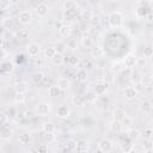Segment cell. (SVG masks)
Wrapping results in <instances>:
<instances>
[{
	"instance_id": "obj_39",
	"label": "cell",
	"mask_w": 153,
	"mask_h": 153,
	"mask_svg": "<svg viewBox=\"0 0 153 153\" xmlns=\"http://www.w3.org/2000/svg\"><path fill=\"white\" fill-rule=\"evenodd\" d=\"M1 69H2L5 73H10V72H12V69H13V63L10 62V61H4V62L1 63Z\"/></svg>"
},
{
	"instance_id": "obj_13",
	"label": "cell",
	"mask_w": 153,
	"mask_h": 153,
	"mask_svg": "<svg viewBox=\"0 0 153 153\" xmlns=\"http://www.w3.org/2000/svg\"><path fill=\"white\" fill-rule=\"evenodd\" d=\"M56 115H57V117H60V118H67V117H69V115H71V109L67 106V105H60L59 108H57V110H56Z\"/></svg>"
},
{
	"instance_id": "obj_12",
	"label": "cell",
	"mask_w": 153,
	"mask_h": 153,
	"mask_svg": "<svg viewBox=\"0 0 153 153\" xmlns=\"http://www.w3.org/2000/svg\"><path fill=\"white\" fill-rule=\"evenodd\" d=\"M79 7L78 2L74 0H67L62 4V10L63 12H69V11H76Z\"/></svg>"
},
{
	"instance_id": "obj_41",
	"label": "cell",
	"mask_w": 153,
	"mask_h": 153,
	"mask_svg": "<svg viewBox=\"0 0 153 153\" xmlns=\"http://www.w3.org/2000/svg\"><path fill=\"white\" fill-rule=\"evenodd\" d=\"M75 78L79 80V81H86V79H87V73H86V71L85 69H79L78 72H76V75H75Z\"/></svg>"
},
{
	"instance_id": "obj_56",
	"label": "cell",
	"mask_w": 153,
	"mask_h": 153,
	"mask_svg": "<svg viewBox=\"0 0 153 153\" xmlns=\"http://www.w3.org/2000/svg\"><path fill=\"white\" fill-rule=\"evenodd\" d=\"M33 65H35V67H41V66L43 65V60H42L41 57H35Z\"/></svg>"
},
{
	"instance_id": "obj_29",
	"label": "cell",
	"mask_w": 153,
	"mask_h": 153,
	"mask_svg": "<svg viewBox=\"0 0 153 153\" xmlns=\"http://www.w3.org/2000/svg\"><path fill=\"white\" fill-rule=\"evenodd\" d=\"M128 139V137H127ZM134 147H133V142L128 139L127 141H122V143H121V149L124 152V153H128V152H130L131 149H133Z\"/></svg>"
},
{
	"instance_id": "obj_44",
	"label": "cell",
	"mask_w": 153,
	"mask_h": 153,
	"mask_svg": "<svg viewBox=\"0 0 153 153\" xmlns=\"http://www.w3.org/2000/svg\"><path fill=\"white\" fill-rule=\"evenodd\" d=\"M142 135H143V139H146V140H151V139H152V135H153V130H152V128H151V127H146V128L143 129Z\"/></svg>"
},
{
	"instance_id": "obj_19",
	"label": "cell",
	"mask_w": 153,
	"mask_h": 153,
	"mask_svg": "<svg viewBox=\"0 0 153 153\" xmlns=\"http://www.w3.org/2000/svg\"><path fill=\"white\" fill-rule=\"evenodd\" d=\"M88 147H90V143L85 140H80L76 142V148L75 151H78L79 153H86L88 151Z\"/></svg>"
},
{
	"instance_id": "obj_10",
	"label": "cell",
	"mask_w": 153,
	"mask_h": 153,
	"mask_svg": "<svg viewBox=\"0 0 153 153\" xmlns=\"http://www.w3.org/2000/svg\"><path fill=\"white\" fill-rule=\"evenodd\" d=\"M13 88H14V92L16 93H19V94H25L27 92V90H29L27 82L26 81H23V80L16 82L14 86H13Z\"/></svg>"
},
{
	"instance_id": "obj_60",
	"label": "cell",
	"mask_w": 153,
	"mask_h": 153,
	"mask_svg": "<svg viewBox=\"0 0 153 153\" xmlns=\"http://www.w3.org/2000/svg\"><path fill=\"white\" fill-rule=\"evenodd\" d=\"M128 153H137V152H136V151H135V149H134V148H133V149H131V151H130V152H128Z\"/></svg>"
},
{
	"instance_id": "obj_35",
	"label": "cell",
	"mask_w": 153,
	"mask_h": 153,
	"mask_svg": "<svg viewBox=\"0 0 153 153\" xmlns=\"http://www.w3.org/2000/svg\"><path fill=\"white\" fill-rule=\"evenodd\" d=\"M48 93H49V96H50V97H59V96L61 94V90H60L56 85H53V86H50V87H49Z\"/></svg>"
},
{
	"instance_id": "obj_9",
	"label": "cell",
	"mask_w": 153,
	"mask_h": 153,
	"mask_svg": "<svg viewBox=\"0 0 153 153\" xmlns=\"http://www.w3.org/2000/svg\"><path fill=\"white\" fill-rule=\"evenodd\" d=\"M134 13H135L136 18L141 19V18H146L151 13V10H149V7H146V6H136Z\"/></svg>"
},
{
	"instance_id": "obj_47",
	"label": "cell",
	"mask_w": 153,
	"mask_h": 153,
	"mask_svg": "<svg viewBox=\"0 0 153 153\" xmlns=\"http://www.w3.org/2000/svg\"><path fill=\"white\" fill-rule=\"evenodd\" d=\"M2 25L5 26V29H12L14 26V22L11 18H6L2 20Z\"/></svg>"
},
{
	"instance_id": "obj_37",
	"label": "cell",
	"mask_w": 153,
	"mask_h": 153,
	"mask_svg": "<svg viewBox=\"0 0 153 153\" xmlns=\"http://www.w3.org/2000/svg\"><path fill=\"white\" fill-rule=\"evenodd\" d=\"M31 140V135L29 133H22L19 134V137H18V141L20 143H29Z\"/></svg>"
},
{
	"instance_id": "obj_49",
	"label": "cell",
	"mask_w": 153,
	"mask_h": 153,
	"mask_svg": "<svg viewBox=\"0 0 153 153\" xmlns=\"http://www.w3.org/2000/svg\"><path fill=\"white\" fill-rule=\"evenodd\" d=\"M124 68L123 63L122 62H117V63H114V67H112V73H117V72H121L122 69Z\"/></svg>"
},
{
	"instance_id": "obj_42",
	"label": "cell",
	"mask_w": 153,
	"mask_h": 153,
	"mask_svg": "<svg viewBox=\"0 0 153 153\" xmlns=\"http://www.w3.org/2000/svg\"><path fill=\"white\" fill-rule=\"evenodd\" d=\"M43 79H44V73H42V72H36V73L32 74V80H33L36 84L42 82Z\"/></svg>"
},
{
	"instance_id": "obj_4",
	"label": "cell",
	"mask_w": 153,
	"mask_h": 153,
	"mask_svg": "<svg viewBox=\"0 0 153 153\" xmlns=\"http://www.w3.org/2000/svg\"><path fill=\"white\" fill-rule=\"evenodd\" d=\"M139 94V90L135 87V86H127L123 91V96L127 100H133L137 97Z\"/></svg>"
},
{
	"instance_id": "obj_57",
	"label": "cell",
	"mask_w": 153,
	"mask_h": 153,
	"mask_svg": "<svg viewBox=\"0 0 153 153\" xmlns=\"http://www.w3.org/2000/svg\"><path fill=\"white\" fill-rule=\"evenodd\" d=\"M143 148L147 151V149H152V145H151V140H146L145 145H143Z\"/></svg>"
},
{
	"instance_id": "obj_32",
	"label": "cell",
	"mask_w": 153,
	"mask_h": 153,
	"mask_svg": "<svg viewBox=\"0 0 153 153\" xmlns=\"http://www.w3.org/2000/svg\"><path fill=\"white\" fill-rule=\"evenodd\" d=\"M66 47L72 49V50H76L78 47H79V42L76 41V38H68V41L66 43Z\"/></svg>"
},
{
	"instance_id": "obj_24",
	"label": "cell",
	"mask_w": 153,
	"mask_h": 153,
	"mask_svg": "<svg viewBox=\"0 0 153 153\" xmlns=\"http://www.w3.org/2000/svg\"><path fill=\"white\" fill-rule=\"evenodd\" d=\"M152 103L149 102V100H143L142 103H141V105H140V109H141V111L143 112V114H146V115H149L151 112H152Z\"/></svg>"
},
{
	"instance_id": "obj_34",
	"label": "cell",
	"mask_w": 153,
	"mask_h": 153,
	"mask_svg": "<svg viewBox=\"0 0 153 153\" xmlns=\"http://www.w3.org/2000/svg\"><path fill=\"white\" fill-rule=\"evenodd\" d=\"M140 84H142V86H143V87L149 88V87H151V85H152V76H151V75H142Z\"/></svg>"
},
{
	"instance_id": "obj_3",
	"label": "cell",
	"mask_w": 153,
	"mask_h": 153,
	"mask_svg": "<svg viewBox=\"0 0 153 153\" xmlns=\"http://www.w3.org/2000/svg\"><path fill=\"white\" fill-rule=\"evenodd\" d=\"M26 53H27V55L30 57H36L41 53V45L38 43H36V42L29 43L27 47H26Z\"/></svg>"
},
{
	"instance_id": "obj_33",
	"label": "cell",
	"mask_w": 153,
	"mask_h": 153,
	"mask_svg": "<svg viewBox=\"0 0 153 153\" xmlns=\"http://www.w3.org/2000/svg\"><path fill=\"white\" fill-rule=\"evenodd\" d=\"M54 49H55V51H56V53L63 54V53L66 51L67 47H66V43H65V42H56V43H55V45H54Z\"/></svg>"
},
{
	"instance_id": "obj_14",
	"label": "cell",
	"mask_w": 153,
	"mask_h": 153,
	"mask_svg": "<svg viewBox=\"0 0 153 153\" xmlns=\"http://www.w3.org/2000/svg\"><path fill=\"white\" fill-rule=\"evenodd\" d=\"M56 86L61 90V92H65L71 87V80L68 78H60L56 82Z\"/></svg>"
},
{
	"instance_id": "obj_1",
	"label": "cell",
	"mask_w": 153,
	"mask_h": 153,
	"mask_svg": "<svg viewBox=\"0 0 153 153\" xmlns=\"http://www.w3.org/2000/svg\"><path fill=\"white\" fill-rule=\"evenodd\" d=\"M108 22L109 25L112 27H120L123 22H124V17L120 11H111L108 16Z\"/></svg>"
},
{
	"instance_id": "obj_53",
	"label": "cell",
	"mask_w": 153,
	"mask_h": 153,
	"mask_svg": "<svg viewBox=\"0 0 153 153\" xmlns=\"http://www.w3.org/2000/svg\"><path fill=\"white\" fill-rule=\"evenodd\" d=\"M18 36H19V38H26L29 36V31L26 29H20L18 32Z\"/></svg>"
},
{
	"instance_id": "obj_54",
	"label": "cell",
	"mask_w": 153,
	"mask_h": 153,
	"mask_svg": "<svg viewBox=\"0 0 153 153\" xmlns=\"http://www.w3.org/2000/svg\"><path fill=\"white\" fill-rule=\"evenodd\" d=\"M6 115H7V117H11V118L16 117V115H17V110H16V108L12 106L11 109H8V112H7Z\"/></svg>"
},
{
	"instance_id": "obj_61",
	"label": "cell",
	"mask_w": 153,
	"mask_h": 153,
	"mask_svg": "<svg viewBox=\"0 0 153 153\" xmlns=\"http://www.w3.org/2000/svg\"><path fill=\"white\" fill-rule=\"evenodd\" d=\"M69 153H79L78 151H69Z\"/></svg>"
},
{
	"instance_id": "obj_45",
	"label": "cell",
	"mask_w": 153,
	"mask_h": 153,
	"mask_svg": "<svg viewBox=\"0 0 153 153\" xmlns=\"http://www.w3.org/2000/svg\"><path fill=\"white\" fill-rule=\"evenodd\" d=\"M65 18H66V20L68 19V22H73V20L76 18V11L65 12Z\"/></svg>"
},
{
	"instance_id": "obj_30",
	"label": "cell",
	"mask_w": 153,
	"mask_h": 153,
	"mask_svg": "<svg viewBox=\"0 0 153 153\" xmlns=\"http://www.w3.org/2000/svg\"><path fill=\"white\" fill-rule=\"evenodd\" d=\"M110 129L115 133H120L123 128H122V123L120 121H116V120H112L111 123H110Z\"/></svg>"
},
{
	"instance_id": "obj_55",
	"label": "cell",
	"mask_w": 153,
	"mask_h": 153,
	"mask_svg": "<svg viewBox=\"0 0 153 153\" xmlns=\"http://www.w3.org/2000/svg\"><path fill=\"white\" fill-rule=\"evenodd\" d=\"M10 7V1L7 0H0V10H7Z\"/></svg>"
},
{
	"instance_id": "obj_16",
	"label": "cell",
	"mask_w": 153,
	"mask_h": 153,
	"mask_svg": "<svg viewBox=\"0 0 153 153\" xmlns=\"http://www.w3.org/2000/svg\"><path fill=\"white\" fill-rule=\"evenodd\" d=\"M135 61H136V57H135L133 54H128V55L124 57V60H123L122 63H123V66L127 67V68H134Z\"/></svg>"
},
{
	"instance_id": "obj_23",
	"label": "cell",
	"mask_w": 153,
	"mask_h": 153,
	"mask_svg": "<svg viewBox=\"0 0 153 153\" xmlns=\"http://www.w3.org/2000/svg\"><path fill=\"white\" fill-rule=\"evenodd\" d=\"M55 124L51 122H44L42 126V131L47 133V134H54L55 133Z\"/></svg>"
},
{
	"instance_id": "obj_62",
	"label": "cell",
	"mask_w": 153,
	"mask_h": 153,
	"mask_svg": "<svg viewBox=\"0 0 153 153\" xmlns=\"http://www.w3.org/2000/svg\"><path fill=\"white\" fill-rule=\"evenodd\" d=\"M0 147H1V139H0Z\"/></svg>"
},
{
	"instance_id": "obj_21",
	"label": "cell",
	"mask_w": 153,
	"mask_h": 153,
	"mask_svg": "<svg viewBox=\"0 0 153 153\" xmlns=\"http://www.w3.org/2000/svg\"><path fill=\"white\" fill-rule=\"evenodd\" d=\"M81 44H82V47H84V48H86V49H90V48H92L93 41H92L91 36H90V35H86V33H84V35L81 36Z\"/></svg>"
},
{
	"instance_id": "obj_48",
	"label": "cell",
	"mask_w": 153,
	"mask_h": 153,
	"mask_svg": "<svg viewBox=\"0 0 153 153\" xmlns=\"http://www.w3.org/2000/svg\"><path fill=\"white\" fill-rule=\"evenodd\" d=\"M42 137H43V141L45 143H50V142L55 141V135L54 134H47V133H44Z\"/></svg>"
},
{
	"instance_id": "obj_43",
	"label": "cell",
	"mask_w": 153,
	"mask_h": 153,
	"mask_svg": "<svg viewBox=\"0 0 153 153\" xmlns=\"http://www.w3.org/2000/svg\"><path fill=\"white\" fill-rule=\"evenodd\" d=\"M121 123H122V128H129L130 129L131 124H133V120L128 116H124V118L121 121Z\"/></svg>"
},
{
	"instance_id": "obj_28",
	"label": "cell",
	"mask_w": 153,
	"mask_h": 153,
	"mask_svg": "<svg viewBox=\"0 0 153 153\" xmlns=\"http://www.w3.org/2000/svg\"><path fill=\"white\" fill-rule=\"evenodd\" d=\"M67 62H68V65H69L72 68H75V67L79 65L80 60H79V57H78L75 54H71V55L68 56V59H67Z\"/></svg>"
},
{
	"instance_id": "obj_52",
	"label": "cell",
	"mask_w": 153,
	"mask_h": 153,
	"mask_svg": "<svg viewBox=\"0 0 153 153\" xmlns=\"http://www.w3.org/2000/svg\"><path fill=\"white\" fill-rule=\"evenodd\" d=\"M25 100V96L24 94H19V93H16V96H14V102L16 103H23Z\"/></svg>"
},
{
	"instance_id": "obj_20",
	"label": "cell",
	"mask_w": 153,
	"mask_h": 153,
	"mask_svg": "<svg viewBox=\"0 0 153 153\" xmlns=\"http://www.w3.org/2000/svg\"><path fill=\"white\" fill-rule=\"evenodd\" d=\"M141 136V134H140V131L137 130V129H135V128H130L129 130H128V133H127V137L131 141V142H134V141H136L139 137Z\"/></svg>"
},
{
	"instance_id": "obj_17",
	"label": "cell",
	"mask_w": 153,
	"mask_h": 153,
	"mask_svg": "<svg viewBox=\"0 0 153 153\" xmlns=\"http://www.w3.org/2000/svg\"><path fill=\"white\" fill-rule=\"evenodd\" d=\"M141 78H142V74H141L140 69L133 68L131 72H130V80H131V82H134V84H140Z\"/></svg>"
},
{
	"instance_id": "obj_2",
	"label": "cell",
	"mask_w": 153,
	"mask_h": 153,
	"mask_svg": "<svg viewBox=\"0 0 153 153\" xmlns=\"http://www.w3.org/2000/svg\"><path fill=\"white\" fill-rule=\"evenodd\" d=\"M98 148H99L100 152L108 153V152H110V151L114 148V142H112L110 139L104 137V139H102V140L98 142Z\"/></svg>"
},
{
	"instance_id": "obj_25",
	"label": "cell",
	"mask_w": 153,
	"mask_h": 153,
	"mask_svg": "<svg viewBox=\"0 0 153 153\" xmlns=\"http://www.w3.org/2000/svg\"><path fill=\"white\" fill-rule=\"evenodd\" d=\"M103 81L105 84H111L115 81V73H112L111 71H105L104 72V75H103Z\"/></svg>"
},
{
	"instance_id": "obj_27",
	"label": "cell",
	"mask_w": 153,
	"mask_h": 153,
	"mask_svg": "<svg viewBox=\"0 0 153 153\" xmlns=\"http://www.w3.org/2000/svg\"><path fill=\"white\" fill-rule=\"evenodd\" d=\"M135 66L137 67V69H145L147 66H148V60L146 57H136V61H135Z\"/></svg>"
},
{
	"instance_id": "obj_7",
	"label": "cell",
	"mask_w": 153,
	"mask_h": 153,
	"mask_svg": "<svg viewBox=\"0 0 153 153\" xmlns=\"http://www.w3.org/2000/svg\"><path fill=\"white\" fill-rule=\"evenodd\" d=\"M108 90H109V85L105 84L104 81L97 82V84L94 85V87H93V92H94L97 96H103V94H105V93L108 92Z\"/></svg>"
},
{
	"instance_id": "obj_8",
	"label": "cell",
	"mask_w": 153,
	"mask_h": 153,
	"mask_svg": "<svg viewBox=\"0 0 153 153\" xmlns=\"http://www.w3.org/2000/svg\"><path fill=\"white\" fill-rule=\"evenodd\" d=\"M35 11H36V14H37L38 17L43 18V17H45V16L48 14V12H49V6H48L45 2H38L37 6H36V8H35Z\"/></svg>"
},
{
	"instance_id": "obj_11",
	"label": "cell",
	"mask_w": 153,
	"mask_h": 153,
	"mask_svg": "<svg viewBox=\"0 0 153 153\" xmlns=\"http://www.w3.org/2000/svg\"><path fill=\"white\" fill-rule=\"evenodd\" d=\"M13 135V129L6 124L1 126L0 127V139H5V140H8L11 139Z\"/></svg>"
},
{
	"instance_id": "obj_58",
	"label": "cell",
	"mask_w": 153,
	"mask_h": 153,
	"mask_svg": "<svg viewBox=\"0 0 153 153\" xmlns=\"http://www.w3.org/2000/svg\"><path fill=\"white\" fill-rule=\"evenodd\" d=\"M62 24H63V23H61V22H60V20H56V22H55V23H54V27H55V29H57V30H59V29H60V26H61V25H62Z\"/></svg>"
},
{
	"instance_id": "obj_59",
	"label": "cell",
	"mask_w": 153,
	"mask_h": 153,
	"mask_svg": "<svg viewBox=\"0 0 153 153\" xmlns=\"http://www.w3.org/2000/svg\"><path fill=\"white\" fill-rule=\"evenodd\" d=\"M5 55H6V51L2 49V48H0V59H2V57H5Z\"/></svg>"
},
{
	"instance_id": "obj_6",
	"label": "cell",
	"mask_w": 153,
	"mask_h": 153,
	"mask_svg": "<svg viewBox=\"0 0 153 153\" xmlns=\"http://www.w3.org/2000/svg\"><path fill=\"white\" fill-rule=\"evenodd\" d=\"M50 109H51V105L50 103H47V102H42L37 105L36 108V111L39 116H47L49 112H50Z\"/></svg>"
},
{
	"instance_id": "obj_15",
	"label": "cell",
	"mask_w": 153,
	"mask_h": 153,
	"mask_svg": "<svg viewBox=\"0 0 153 153\" xmlns=\"http://www.w3.org/2000/svg\"><path fill=\"white\" fill-rule=\"evenodd\" d=\"M59 31V35L61 36V37H69L71 36V33H72V27H71V25L69 24H67V23H63L61 26H60V29L57 30Z\"/></svg>"
},
{
	"instance_id": "obj_5",
	"label": "cell",
	"mask_w": 153,
	"mask_h": 153,
	"mask_svg": "<svg viewBox=\"0 0 153 153\" xmlns=\"http://www.w3.org/2000/svg\"><path fill=\"white\" fill-rule=\"evenodd\" d=\"M32 20V13L30 10H23L18 14V22L22 24H29Z\"/></svg>"
},
{
	"instance_id": "obj_40",
	"label": "cell",
	"mask_w": 153,
	"mask_h": 153,
	"mask_svg": "<svg viewBox=\"0 0 153 153\" xmlns=\"http://www.w3.org/2000/svg\"><path fill=\"white\" fill-rule=\"evenodd\" d=\"M55 54H56V51H55L54 47H48V48H45V50H44V57L48 59V60H51V57H53Z\"/></svg>"
},
{
	"instance_id": "obj_26",
	"label": "cell",
	"mask_w": 153,
	"mask_h": 153,
	"mask_svg": "<svg viewBox=\"0 0 153 153\" xmlns=\"http://www.w3.org/2000/svg\"><path fill=\"white\" fill-rule=\"evenodd\" d=\"M72 103H73V105L78 106V108H81V106L86 105V104H85V99H84V96H81V94L74 96V97L72 98Z\"/></svg>"
},
{
	"instance_id": "obj_50",
	"label": "cell",
	"mask_w": 153,
	"mask_h": 153,
	"mask_svg": "<svg viewBox=\"0 0 153 153\" xmlns=\"http://www.w3.org/2000/svg\"><path fill=\"white\" fill-rule=\"evenodd\" d=\"M48 146L45 143H42L37 147V153H48Z\"/></svg>"
},
{
	"instance_id": "obj_46",
	"label": "cell",
	"mask_w": 153,
	"mask_h": 153,
	"mask_svg": "<svg viewBox=\"0 0 153 153\" xmlns=\"http://www.w3.org/2000/svg\"><path fill=\"white\" fill-rule=\"evenodd\" d=\"M152 55H153V48L151 45H147L146 48H143V57L148 60L149 57H152Z\"/></svg>"
},
{
	"instance_id": "obj_36",
	"label": "cell",
	"mask_w": 153,
	"mask_h": 153,
	"mask_svg": "<svg viewBox=\"0 0 153 153\" xmlns=\"http://www.w3.org/2000/svg\"><path fill=\"white\" fill-rule=\"evenodd\" d=\"M91 55H92V57L93 59H100L102 56H103V49L102 48H99V47H94L93 49H92V51H91Z\"/></svg>"
},
{
	"instance_id": "obj_18",
	"label": "cell",
	"mask_w": 153,
	"mask_h": 153,
	"mask_svg": "<svg viewBox=\"0 0 153 153\" xmlns=\"http://www.w3.org/2000/svg\"><path fill=\"white\" fill-rule=\"evenodd\" d=\"M51 63L54 66H62L65 63V55L63 54H60V53H56L53 57H51Z\"/></svg>"
},
{
	"instance_id": "obj_31",
	"label": "cell",
	"mask_w": 153,
	"mask_h": 153,
	"mask_svg": "<svg viewBox=\"0 0 153 153\" xmlns=\"http://www.w3.org/2000/svg\"><path fill=\"white\" fill-rule=\"evenodd\" d=\"M124 116H126V112L122 110V109H120V108H117V109H115L114 110V120H116V121H122L123 118H124Z\"/></svg>"
},
{
	"instance_id": "obj_51",
	"label": "cell",
	"mask_w": 153,
	"mask_h": 153,
	"mask_svg": "<svg viewBox=\"0 0 153 153\" xmlns=\"http://www.w3.org/2000/svg\"><path fill=\"white\" fill-rule=\"evenodd\" d=\"M7 115L4 112V111H0V127L1 126H4L6 122H7Z\"/></svg>"
},
{
	"instance_id": "obj_22",
	"label": "cell",
	"mask_w": 153,
	"mask_h": 153,
	"mask_svg": "<svg viewBox=\"0 0 153 153\" xmlns=\"http://www.w3.org/2000/svg\"><path fill=\"white\" fill-rule=\"evenodd\" d=\"M84 99H85V104H93L97 100V94L93 91H88L84 94Z\"/></svg>"
},
{
	"instance_id": "obj_38",
	"label": "cell",
	"mask_w": 153,
	"mask_h": 153,
	"mask_svg": "<svg viewBox=\"0 0 153 153\" xmlns=\"http://www.w3.org/2000/svg\"><path fill=\"white\" fill-rule=\"evenodd\" d=\"M80 17H81L82 22L86 23V22H90V20H91V18L93 17V14H92V12H91L90 10H86V11H82V12H81Z\"/></svg>"
}]
</instances>
